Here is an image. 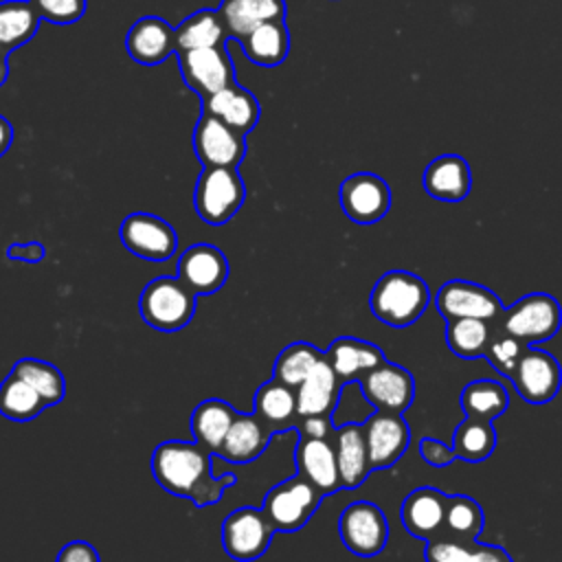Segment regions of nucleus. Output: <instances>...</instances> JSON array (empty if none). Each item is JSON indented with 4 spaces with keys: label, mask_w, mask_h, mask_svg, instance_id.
Segmentation results:
<instances>
[{
    "label": "nucleus",
    "mask_w": 562,
    "mask_h": 562,
    "mask_svg": "<svg viewBox=\"0 0 562 562\" xmlns=\"http://www.w3.org/2000/svg\"><path fill=\"white\" fill-rule=\"evenodd\" d=\"M228 31L217 9H200L176 26V53L193 48H220Z\"/></svg>",
    "instance_id": "32"
},
{
    "label": "nucleus",
    "mask_w": 562,
    "mask_h": 562,
    "mask_svg": "<svg viewBox=\"0 0 562 562\" xmlns=\"http://www.w3.org/2000/svg\"><path fill=\"white\" fill-rule=\"evenodd\" d=\"M55 562H101L97 549L86 540H72L64 544Z\"/></svg>",
    "instance_id": "45"
},
{
    "label": "nucleus",
    "mask_w": 562,
    "mask_h": 562,
    "mask_svg": "<svg viewBox=\"0 0 562 562\" xmlns=\"http://www.w3.org/2000/svg\"><path fill=\"white\" fill-rule=\"evenodd\" d=\"M176 57L184 83L200 99H206L209 94L235 83V68L224 46L178 50Z\"/></svg>",
    "instance_id": "13"
},
{
    "label": "nucleus",
    "mask_w": 562,
    "mask_h": 562,
    "mask_svg": "<svg viewBox=\"0 0 562 562\" xmlns=\"http://www.w3.org/2000/svg\"><path fill=\"white\" fill-rule=\"evenodd\" d=\"M342 389H345V384L338 380V375L331 369V364L327 362V358H323L296 389L299 417L331 415Z\"/></svg>",
    "instance_id": "26"
},
{
    "label": "nucleus",
    "mask_w": 562,
    "mask_h": 562,
    "mask_svg": "<svg viewBox=\"0 0 562 562\" xmlns=\"http://www.w3.org/2000/svg\"><path fill=\"white\" fill-rule=\"evenodd\" d=\"M498 327L531 347L553 338L560 331L562 307L555 296L547 292H531L503 310L498 316Z\"/></svg>",
    "instance_id": "5"
},
{
    "label": "nucleus",
    "mask_w": 562,
    "mask_h": 562,
    "mask_svg": "<svg viewBox=\"0 0 562 562\" xmlns=\"http://www.w3.org/2000/svg\"><path fill=\"white\" fill-rule=\"evenodd\" d=\"M202 112L224 121L241 134H248L257 125L261 108L257 97L235 81L202 99Z\"/></svg>",
    "instance_id": "22"
},
{
    "label": "nucleus",
    "mask_w": 562,
    "mask_h": 562,
    "mask_svg": "<svg viewBox=\"0 0 562 562\" xmlns=\"http://www.w3.org/2000/svg\"><path fill=\"white\" fill-rule=\"evenodd\" d=\"M422 182L430 198L441 202H461L472 189V171L463 156L443 154L430 160Z\"/></svg>",
    "instance_id": "21"
},
{
    "label": "nucleus",
    "mask_w": 562,
    "mask_h": 562,
    "mask_svg": "<svg viewBox=\"0 0 562 562\" xmlns=\"http://www.w3.org/2000/svg\"><path fill=\"white\" fill-rule=\"evenodd\" d=\"M244 136L224 121L202 112L193 130V151L204 167H239L246 156Z\"/></svg>",
    "instance_id": "14"
},
{
    "label": "nucleus",
    "mask_w": 562,
    "mask_h": 562,
    "mask_svg": "<svg viewBox=\"0 0 562 562\" xmlns=\"http://www.w3.org/2000/svg\"><path fill=\"white\" fill-rule=\"evenodd\" d=\"M419 457L432 468H446L457 459L452 446H448L435 437H424L419 441Z\"/></svg>",
    "instance_id": "43"
},
{
    "label": "nucleus",
    "mask_w": 562,
    "mask_h": 562,
    "mask_svg": "<svg viewBox=\"0 0 562 562\" xmlns=\"http://www.w3.org/2000/svg\"><path fill=\"white\" fill-rule=\"evenodd\" d=\"M483 525H485V514H483L479 501H474L472 496H465V494L448 496L443 527L452 533V538L476 540L483 531Z\"/></svg>",
    "instance_id": "40"
},
{
    "label": "nucleus",
    "mask_w": 562,
    "mask_h": 562,
    "mask_svg": "<svg viewBox=\"0 0 562 562\" xmlns=\"http://www.w3.org/2000/svg\"><path fill=\"white\" fill-rule=\"evenodd\" d=\"M239 44L250 61H255L257 66L272 68L288 57L290 33L283 20H272L239 37Z\"/></svg>",
    "instance_id": "31"
},
{
    "label": "nucleus",
    "mask_w": 562,
    "mask_h": 562,
    "mask_svg": "<svg viewBox=\"0 0 562 562\" xmlns=\"http://www.w3.org/2000/svg\"><path fill=\"white\" fill-rule=\"evenodd\" d=\"M452 450L454 457L465 463L485 461L496 450V430L494 422L465 417L452 435Z\"/></svg>",
    "instance_id": "34"
},
{
    "label": "nucleus",
    "mask_w": 562,
    "mask_h": 562,
    "mask_svg": "<svg viewBox=\"0 0 562 562\" xmlns=\"http://www.w3.org/2000/svg\"><path fill=\"white\" fill-rule=\"evenodd\" d=\"M272 435L274 432L255 413H237L215 457L231 463L255 461L268 448Z\"/></svg>",
    "instance_id": "25"
},
{
    "label": "nucleus",
    "mask_w": 562,
    "mask_h": 562,
    "mask_svg": "<svg viewBox=\"0 0 562 562\" xmlns=\"http://www.w3.org/2000/svg\"><path fill=\"white\" fill-rule=\"evenodd\" d=\"M426 562H514L501 544L463 538H432L426 542Z\"/></svg>",
    "instance_id": "29"
},
{
    "label": "nucleus",
    "mask_w": 562,
    "mask_h": 562,
    "mask_svg": "<svg viewBox=\"0 0 562 562\" xmlns=\"http://www.w3.org/2000/svg\"><path fill=\"white\" fill-rule=\"evenodd\" d=\"M492 323L483 318H454L446 325V342L448 349L463 358L474 360L485 356V349L492 338Z\"/></svg>",
    "instance_id": "37"
},
{
    "label": "nucleus",
    "mask_w": 562,
    "mask_h": 562,
    "mask_svg": "<svg viewBox=\"0 0 562 562\" xmlns=\"http://www.w3.org/2000/svg\"><path fill=\"white\" fill-rule=\"evenodd\" d=\"M11 143H13V125L9 123L7 116L0 114V158L9 151Z\"/></svg>",
    "instance_id": "47"
},
{
    "label": "nucleus",
    "mask_w": 562,
    "mask_h": 562,
    "mask_svg": "<svg viewBox=\"0 0 562 562\" xmlns=\"http://www.w3.org/2000/svg\"><path fill=\"white\" fill-rule=\"evenodd\" d=\"M358 386L375 411L386 413H404L415 397L413 373L389 360L360 375Z\"/></svg>",
    "instance_id": "12"
},
{
    "label": "nucleus",
    "mask_w": 562,
    "mask_h": 562,
    "mask_svg": "<svg viewBox=\"0 0 562 562\" xmlns=\"http://www.w3.org/2000/svg\"><path fill=\"white\" fill-rule=\"evenodd\" d=\"M325 358V351H318L312 342L296 340L290 342L274 360L272 378L290 389H299V384L312 373V369Z\"/></svg>",
    "instance_id": "38"
},
{
    "label": "nucleus",
    "mask_w": 562,
    "mask_h": 562,
    "mask_svg": "<svg viewBox=\"0 0 562 562\" xmlns=\"http://www.w3.org/2000/svg\"><path fill=\"white\" fill-rule=\"evenodd\" d=\"M331 441H334V450H336L342 490L360 487L367 481V476L373 472L371 463H369L362 424L351 422V424L338 426L334 430Z\"/></svg>",
    "instance_id": "24"
},
{
    "label": "nucleus",
    "mask_w": 562,
    "mask_h": 562,
    "mask_svg": "<svg viewBox=\"0 0 562 562\" xmlns=\"http://www.w3.org/2000/svg\"><path fill=\"white\" fill-rule=\"evenodd\" d=\"M323 494L301 474L290 476L263 496L261 509L277 531H299L318 509Z\"/></svg>",
    "instance_id": "6"
},
{
    "label": "nucleus",
    "mask_w": 562,
    "mask_h": 562,
    "mask_svg": "<svg viewBox=\"0 0 562 562\" xmlns=\"http://www.w3.org/2000/svg\"><path fill=\"white\" fill-rule=\"evenodd\" d=\"M40 13L31 0H4L0 2V44L11 53L26 44L40 26Z\"/></svg>",
    "instance_id": "35"
},
{
    "label": "nucleus",
    "mask_w": 562,
    "mask_h": 562,
    "mask_svg": "<svg viewBox=\"0 0 562 562\" xmlns=\"http://www.w3.org/2000/svg\"><path fill=\"white\" fill-rule=\"evenodd\" d=\"M331 439L301 437L296 443V450H294V461H296L299 474L303 479H307L323 496L342 490L336 450H334Z\"/></svg>",
    "instance_id": "20"
},
{
    "label": "nucleus",
    "mask_w": 562,
    "mask_h": 562,
    "mask_svg": "<svg viewBox=\"0 0 562 562\" xmlns=\"http://www.w3.org/2000/svg\"><path fill=\"white\" fill-rule=\"evenodd\" d=\"M277 529L259 507L233 509L222 522V547L228 558L237 562H252L261 558Z\"/></svg>",
    "instance_id": "8"
},
{
    "label": "nucleus",
    "mask_w": 562,
    "mask_h": 562,
    "mask_svg": "<svg viewBox=\"0 0 562 562\" xmlns=\"http://www.w3.org/2000/svg\"><path fill=\"white\" fill-rule=\"evenodd\" d=\"M338 200L342 213L356 224H375L391 209V189L384 178L371 171H358L342 180Z\"/></svg>",
    "instance_id": "11"
},
{
    "label": "nucleus",
    "mask_w": 562,
    "mask_h": 562,
    "mask_svg": "<svg viewBox=\"0 0 562 562\" xmlns=\"http://www.w3.org/2000/svg\"><path fill=\"white\" fill-rule=\"evenodd\" d=\"M123 246L147 261H167L178 248V235L173 226L151 213H130L121 222Z\"/></svg>",
    "instance_id": "10"
},
{
    "label": "nucleus",
    "mask_w": 562,
    "mask_h": 562,
    "mask_svg": "<svg viewBox=\"0 0 562 562\" xmlns=\"http://www.w3.org/2000/svg\"><path fill=\"white\" fill-rule=\"evenodd\" d=\"M246 187L237 167H204L193 191V206L202 222L226 224L244 204Z\"/></svg>",
    "instance_id": "4"
},
{
    "label": "nucleus",
    "mask_w": 562,
    "mask_h": 562,
    "mask_svg": "<svg viewBox=\"0 0 562 562\" xmlns=\"http://www.w3.org/2000/svg\"><path fill=\"white\" fill-rule=\"evenodd\" d=\"M46 408L42 395L13 371L0 384V415L13 422H31Z\"/></svg>",
    "instance_id": "36"
},
{
    "label": "nucleus",
    "mask_w": 562,
    "mask_h": 562,
    "mask_svg": "<svg viewBox=\"0 0 562 562\" xmlns=\"http://www.w3.org/2000/svg\"><path fill=\"white\" fill-rule=\"evenodd\" d=\"M527 347H529L527 342H522L520 338L507 334L505 329H501L496 325L492 329V338H490V345H487L483 358L487 360V364L496 373H501L505 378H512L516 367H518V362H520V358H522V353L527 351Z\"/></svg>",
    "instance_id": "41"
},
{
    "label": "nucleus",
    "mask_w": 562,
    "mask_h": 562,
    "mask_svg": "<svg viewBox=\"0 0 562 562\" xmlns=\"http://www.w3.org/2000/svg\"><path fill=\"white\" fill-rule=\"evenodd\" d=\"M512 382L525 402L547 404L562 386V367L549 351L527 347L512 375Z\"/></svg>",
    "instance_id": "16"
},
{
    "label": "nucleus",
    "mask_w": 562,
    "mask_h": 562,
    "mask_svg": "<svg viewBox=\"0 0 562 562\" xmlns=\"http://www.w3.org/2000/svg\"><path fill=\"white\" fill-rule=\"evenodd\" d=\"M299 435L310 437V439H331L334 437V424L331 415H310V417H299Z\"/></svg>",
    "instance_id": "44"
},
{
    "label": "nucleus",
    "mask_w": 562,
    "mask_h": 562,
    "mask_svg": "<svg viewBox=\"0 0 562 562\" xmlns=\"http://www.w3.org/2000/svg\"><path fill=\"white\" fill-rule=\"evenodd\" d=\"M507 406L509 395L498 380H472L461 391V408L465 417L494 422L507 411Z\"/></svg>",
    "instance_id": "33"
},
{
    "label": "nucleus",
    "mask_w": 562,
    "mask_h": 562,
    "mask_svg": "<svg viewBox=\"0 0 562 562\" xmlns=\"http://www.w3.org/2000/svg\"><path fill=\"white\" fill-rule=\"evenodd\" d=\"M430 303L428 283L408 270L384 272L369 296L371 314L395 329L411 327L422 318Z\"/></svg>",
    "instance_id": "2"
},
{
    "label": "nucleus",
    "mask_w": 562,
    "mask_h": 562,
    "mask_svg": "<svg viewBox=\"0 0 562 562\" xmlns=\"http://www.w3.org/2000/svg\"><path fill=\"white\" fill-rule=\"evenodd\" d=\"M448 494L437 487H417L413 490L400 507V520L404 529L417 540H432L441 533L446 522Z\"/></svg>",
    "instance_id": "18"
},
{
    "label": "nucleus",
    "mask_w": 562,
    "mask_h": 562,
    "mask_svg": "<svg viewBox=\"0 0 562 562\" xmlns=\"http://www.w3.org/2000/svg\"><path fill=\"white\" fill-rule=\"evenodd\" d=\"M9 77V50L0 44V86L7 81Z\"/></svg>",
    "instance_id": "48"
},
{
    "label": "nucleus",
    "mask_w": 562,
    "mask_h": 562,
    "mask_svg": "<svg viewBox=\"0 0 562 562\" xmlns=\"http://www.w3.org/2000/svg\"><path fill=\"white\" fill-rule=\"evenodd\" d=\"M435 307L446 321L483 318L490 323L498 321L505 310L503 301L490 288L465 279L446 281L435 294Z\"/></svg>",
    "instance_id": "9"
},
{
    "label": "nucleus",
    "mask_w": 562,
    "mask_h": 562,
    "mask_svg": "<svg viewBox=\"0 0 562 562\" xmlns=\"http://www.w3.org/2000/svg\"><path fill=\"white\" fill-rule=\"evenodd\" d=\"M255 415L272 430V432H283L288 430L294 419H299L296 413V391L277 382L274 378L263 382L255 397H252Z\"/></svg>",
    "instance_id": "28"
},
{
    "label": "nucleus",
    "mask_w": 562,
    "mask_h": 562,
    "mask_svg": "<svg viewBox=\"0 0 562 562\" xmlns=\"http://www.w3.org/2000/svg\"><path fill=\"white\" fill-rule=\"evenodd\" d=\"M195 299L198 294L178 277H158L145 285L138 310L149 327L158 331H178L191 323L195 314Z\"/></svg>",
    "instance_id": "3"
},
{
    "label": "nucleus",
    "mask_w": 562,
    "mask_h": 562,
    "mask_svg": "<svg viewBox=\"0 0 562 562\" xmlns=\"http://www.w3.org/2000/svg\"><path fill=\"white\" fill-rule=\"evenodd\" d=\"M178 279L198 296L215 294L228 279L226 255L211 244H193L178 259Z\"/></svg>",
    "instance_id": "17"
},
{
    "label": "nucleus",
    "mask_w": 562,
    "mask_h": 562,
    "mask_svg": "<svg viewBox=\"0 0 562 562\" xmlns=\"http://www.w3.org/2000/svg\"><path fill=\"white\" fill-rule=\"evenodd\" d=\"M7 257L15 261H26V263H37L46 257V248L40 241H26V244H11L7 248Z\"/></svg>",
    "instance_id": "46"
},
{
    "label": "nucleus",
    "mask_w": 562,
    "mask_h": 562,
    "mask_svg": "<svg viewBox=\"0 0 562 562\" xmlns=\"http://www.w3.org/2000/svg\"><path fill=\"white\" fill-rule=\"evenodd\" d=\"M13 373L20 375L22 380H26L42 395L46 406H53V404L61 402L64 395H66L64 373L46 360L22 358L13 364Z\"/></svg>",
    "instance_id": "39"
},
{
    "label": "nucleus",
    "mask_w": 562,
    "mask_h": 562,
    "mask_svg": "<svg viewBox=\"0 0 562 562\" xmlns=\"http://www.w3.org/2000/svg\"><path fill=\"white\" fill-rule=\"evenodd\" d=\"M220 15L228 37H244L252 29L285 18V0H222Z\"/></svg>",
    "instance_id": "27"
},
{
    "label": "nucleus",
    "mask_w": 562,
    "mask_h": 562,
    "mask_svg": "<svg viewBox=\"0 0 562 562\" xmlns=\"http://www.w3.org/2000/svg\"><path fill=\"white\" fill-rule=\"evenodd\" d=\"M235 417L237 411L228 402L217 397L204 400L191 413V432L202 448L217 454Z\"/></svg>",
    "instance_id": "30"
},
{
    "label": "nucleus",
    "mask_w": 562,
    "mask_h": 562,
    "mask_svg": "<svg viewBox=\"0 0 562 562\" xmlns=\"http://www.w3.org/2000/svg\"><path fill=\"white\" fill-rule=\"evenodd\" d=\"M125 48L134 61L156 66L176 53V26L158 15H143L130 26Z\"/></svg>",
    "instance_id": "19"
},
{
    "label": "nucleus",
    "mask_w": 562,
    "mask_h": 562,
    "mask_svg": "<svg viewBox=\"0 0 562 562\" xmlns=\"http://www.w3.org/2000/svg\"><path fill=\"white\" fill-rule=\"evenodd\" d=\"M215 454L198 441L169 439L151 452V474L156 483L180 498H189L195 507L215 505L228 487L237 483V474H211V459Z\"/></svg>",
    "instance_id": "1"
},
{
    "label": "nucleus",
    "mask_w": 562,
    "mask_h": 562,
    "mask_svg": "<svg viewBox=\"0 0 562 562\" xmlns=\"http://www.w3.org/2000/svg\"><path fill=\"white\" fill-rule=\"evenodd\" d=\"M327 362L336 371L338 380L347 386L349 382H358L360 375L367 371L380 367L386 358L382 349L369 340L353 338V336H340L336 338L327 351H325Z\"/></svg>",
    "instance_id": "23"
},
{
    "label": "nucleus",
    "mask_w": 562,
    "mask_h": 562,
    "mask_svg": "<svg viewBox=\"0 0 562 562\" xmlns=\"http://www.w3.org/2000/svg\"><path fill=\"white\" fill-rule=\"evenodd\" d=\"M338 536L347 551L358 558H375L389 542V522L384 512L371 501L347 505L338 518Z\"/></svg>",
    "instance_id": "7"
},
{
    "label": "nucleus",
    "mask_w": 562,
    "mask_h": 562,
    "mask_svg": "<svg viewBox=\"0 0 562 562\" xmlns=\"http://www.w3.org/2000/svg\"><path fill=\"white\" fill-rule=\"evenodd\" d=\"M42 20L53 24H72L83 18L86 0H31Z\"/></svg>",
    "instance_id": "42"
},
{
    "label": "nucleus",
    "mask_w": 562,
    "mask_h": 562,
    "mask_svg": "<svg viewBox=\"0 0 562 562\" xmlns=\"http://www.w3.org/2000/svg\"><path fill=\"white\" fill-rule=\"evenodd\" d=\"M371 470H386L397 463L411 443V426L402 413L375 411L362 424Z\"/></svg>",
    "instance_id": "15"
}]
</instances>
